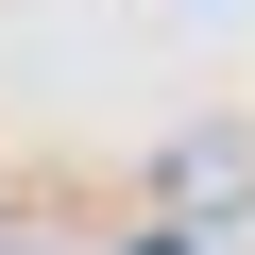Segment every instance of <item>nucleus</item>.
I'll use <instances>...</instances> for the list:
<instances>
[{
	"instance_id": "f257e3e1",
	"label": "nucleus",
	"mask_w": 255,
	"mask_h": 255,
	"mask_svg": "<svg viewBox=\"0 0 255 255\" xmlns=\"http://www.w3.org/2000/svg\"><path fill=\"white\" fill-rule=\"evenodd\" d=\"M170 187H187V204H255V136H187Z\"/></svg>"
}]
</instances>
